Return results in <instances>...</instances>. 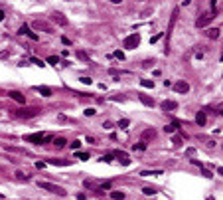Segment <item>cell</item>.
Here are the masks:
<instances>
[{"mask_svg": "<svg viewBox=\"0 0 223 200\" xmlns=\"http://www.w3.org/2000/svg\"><path fill=\"white\" fill-rule=\"evenodd\" d=\"M207 200H215V198H213V196H207Z\"/></svg>", "mask_w": 223, "mask_h": 200, "instance_id": "46", "label": "cell"}, {"mask_svg": "<svg viewBox=\"0 0 223 200\" xmlns=\"http://www.w3.org/2000/svg\"><path fill=\"white\" fill-rule=\"evenodd\" d=\"M156 137H158V131H156V129H152V127H148V129H144V131H142V135H140V141L146 145V143H152Z\"/></svg>", "mask_w": 223, "mask_h": 200, "instance_id": "4", "label": "cell"}, {"mask_svg": "<svg viewBox=\"0 0 223 200\" xmlns=\"http://www.w3.org/2000/svg\"><path fill=\"white\" fill-rule=\"evenodd\" d=\"M142 176H158V174H164L162 170H142Z\"/></svg>", "mask_w": 223, "mask_h": 200, "instance_id": "19", "label": "cell"}, {"mask_svg": "<svg viewBox=\"0 0 223 200\" xmlns=\"http://www.w3.org/2000/svg\"><path fill=\"white\" fill-rule=\"evenodd\" d=\"M32 64H36L38 67H44V66H46V64H44L42 60H38V58H32Z\"/></svg>", "mask_w": 223, "mask_h": 200, "instance_id": "34", "label": "cell"}, {"mask_svg": "<svg viewBox=\"0 0 223 200\" xmlns=\"http://www.w3.org/2000/svg\"><path fill=\"white\" fill-rule=\"evenodd\" d=\"M178 129H180V123H178V121H174V123H170V125H166V127H164L166 133H176Z\"/></svg>", "mask_w": 223, "mask_h": 200, "instance_id": "16", "label": "cell"}, {"mask_svg": "<svg viewBox=\"0 0 223 200\" xmlns=\"http://www.w3.org/2000/svg\"><path fill=\"white\" fill-rule=\"evenodd\" d=\"M101 160H105V162H111V160H113V155H105V157H103Z\"/></svg>", "mask_w": 223, "mask_h": 200, "instance_id": "39", "label": "cell"}, {"mask_svg": "<svg viewBox=\"0 0 223 200\" xmlns=\"http://www.w3.org/2000/svg\"><path fill=\"white\" fill-rule=\"evenodd\" d=\"M77 58L79 60H83V61H89V56H87L85 52H77Z\"/></svg>", "mask_w": 223, "mask_h": 200, "instance_id": "30", "label": "cell"}, {"mask_svg": "<svg viewBox=\"0 0 223 200\" xmlns=\"http://www.w3.org/2000/svg\"><path fill=\"white\" fill-rule=\"evenodd\" d=\"M69 147H71L73 151H79V149H81V141H79V139L71 141V143H69Z\"/></svg>", "mask_w": 223, "mask_h": 200, "instance_id": "24", "label": "cell"}, {"mask_svg": "<svg viewBox=\"0 0 223 200\" xmlns=\"http://www.w3.org/2000/svg\"><path fill=\"white\" fill-rule=\"evenodd\" d=\"M14 174H16V178H18V180H28V176H26L24 173H22V170H16Z\"/></svg>", "mask_w": 223, "mask_h": 200, "instance_id": "28", "label": "cell"}, {"mask_svg": "<svg viewBox=\"0 0 223 200\" xmlns=\"http://www.w3.org/2000/svg\"><path fill=\"white\" fill-rule=\"evenodd\" d=\"M132 149H134V151H144V149H146V145L142 143V141H140V143H136V145H134Z\"/></svg>", "mask_w": 223, "mask_h": 200, "instance_id": "29", "label": "cell"}, {"mask_svg": "<svg viewBox=\"0 0 223 200\" xmlns=\"http://www.w3.org/2000/svg\"><path fill=\"white\" fill-rule=\"evenodd\" d=\"M162 36H164V34H158V36H152V38H150V44H156V42L160 40Z\"/></svg>", "mask_w": 223, "mask_h": 200, "instance_id": "35", "label": "cell"}, {"mask_svg": "<svg viewBox=\"0 0 223 200\" xmlns=\"http://www.w3.org/2000/svg\"><path fill=\"white\" fill-rule=\"evenodd\" d=\"M0 200H2V194H0Z\"/></svg>", "mask_w": 223, "mask_h": 200, "instance_id": "47", "label": "cell"}, {"mask_svg": "<svg viewBox=\"0 0 223 200\" xmlns=\"http://www.w3.org/2000/svg\"><path fill=\"white\" fill-rule=\"evenodd\" d=\"M213 18H215V16H213L211 12H209V14H201V16L196 20V26H197V28H205L211 20H213Z\"/></svg>", "mask_w": 223, "mask_h": 200, "instance_id": "6", "label": "cell"}, {"mask_svg": "<svg viewBox=\"0 0 223 200\" xmlns=\"http://www.w3.org/2000/svg\"><path fill=\"white\" fill-rule=\"evenodd\" d=\"M174 91H178V93H188L190 91V83L186 79H178L174 83Z\"/></svg>", "mask_w": 223, "mask_h": 200, "instance_id": "7", "label": "cell"}, {"mask_svg": "<svg viewBox=\"0 0 223 200\" xmlns=\"http://www.w3.org/2000/svg\"><path fill=\"white\" fill-rule=\"evenodd\" d=\"M95 113H97V111H95V107H89V109H85V115H87V117H93Z\"/></svg>", "mask_w": 223, "mask_h": 200, "instance_id": "31", "label": "cell"}, {"mask_svg": "<svg viewBox=\"0 0 223 200\" xmlns=\"http://www.w3.org/2000/svg\"><path fill=\"white\" fill-rule=\"evenodd\" d=\"M140 85H142V87H148V89H152V87H154V81H152V79H140Z\"/></svg>", "mask_w": 223, "mask_h": 200, "instance_id": "22", "label": "cell"}, {"mask_svg": "<svg viewBox=\"0 0 223 200\" xmlns=\"http://www.w3.org/2000/svg\"><path fill=\"white\" fill-rule=\"evenodd\" d=\"M4 20V10H0V22Z\"/></svg>", "mask_w": 223, "mask_h": 200, "instance_id": "45", "label": "cell"}, {"mask_svg": "<svg viewBox=\"0 0 223 200\" xmlns=\"http://www.w3.org/2000/svg\"><path fill=\"white\" fill-rule=\"evenodd\" d=\"M221 60H223V53H221Z\"/></svg>", "mask_w": 223, "mask_h": 200, "instance_id": "48", "label": "cell"}, {"mask_svg": "<svg viewBox=\"0 0 223 200\" xmlns=\"http://www.w3.org/2000/svg\"><path fill=\"white\" fill-rule=\"evenodd\" d=\"M118 127L126 131V127H128V121H126V119H120V121H118Z\"/></svg>", "mask_w": 223, "mask_h": 200, "instance_id": "32", "label": "cell"}, {"mask_svg": "<svg viewBox=\"0 0 223 200\" xmlns=\"http://www.w3.org/2000/svg\"><path fill=\"white\" fill-rule=\"evenodd\" d=\"M36 91H38V93H42L44 97H49V95H52V89H49V87H46V85H38V87H36Z\"/></svg>", "mask_w": 223, "mask_h": 200, "instance_id": "15", "label": "cell"}, {"mask_svg": "<svg viewBox=\"0 0 223 200\" xmlns=\"http://www.w3.org/2000/svg\"><path fill=\"white\" fill-rule=\"evenodd\" d=\"M20 36H22V34H30V26H26V24H24V26H22V28H20Z\"/></svg>", "mask_w": 223, "mask_h": 200, "instance_id": "33", "label": "cell"}, {"mask_svg": "<svg viewBox=\"0 0 223 200\" xmlns=\"http://www.w3.org/2000/svg\"><path fill=\"white\" fill-rule=\"evenodd\" d=\"M61 42H63L65 46H69V44H71V40H69V38H61Z\"/></svg>", "mask_w": 223, "mask_h": 200, "instance_id": "41", "label": "cell"}, {"mask_svg": "<svg viewBox=\"0 0 223 200\" xmlns=\"http://www.w3.org/2000/svg\"><path fill=\"white\" fill-rule=\"evenodd\" d=\"M158 190L156 188H152V186H146V188H142V194H146V196H154Z\"/></svg>", "mask_w": 223, "mask_h": 200, "instance_id": "20", "label": "cell"}, {"mask_svg": "<svg viewBox=\"0 0 223 200\" xmlns=\"http://www.w3.org/2000/svg\"><path fill=\"white\" fill-rule=\"evenodd\" d=\"M138 99H140V103L146 105V107H154V105H156V101L152 99L150 95H138Z\"/></svg>", "mask_w": 223, "mask_h": 200, "instance_id": "12", "label": "cell"}, {"mask_svg": "<svg viewBox=\"0 0 223 200\" xmlns=\"http://www.w3.org/2000/svg\"><path fill=\"white\" fill-rule=\"evenodd\" d=\"M28 36H30V38H32V40H34V42L38 40V34H34V32H30V34H28Z\"/></svg>", "mask_w": 223, "mask_h": 200, "instance_id": "40", "label": "cell"}, {"mask_svg": "<svg viewBox=\"0 0 223 200\" xmlns=\"http://www.w3.org/2000/svg\"><path fill=\"white\" fill-rule=\"evenodd\" d=\"M8 95H10V97H12L14 101H18L20 105H24V103H26V97H24V95L20 93V91H10Z\"/></svg>", "mask_w": 223, "mask_h": 200, "instance_id": "13", "label": "cell"}, {"mask_svg": "<svg viewBox=\"0 0 223 200\" xmlns=\"http://www.w3.org/2000/svg\"><path fill=\"white\" fill-rule=\"evenodd\" d=\"M103 127H105V129H113L115 125H113V121H105V123H103Z\"/></svg>", "mask_w": 223, "mask_h": 200, "instance_id": "37", "label": "cell"}, {"mask_svg": "<svg viewBox=\"0 0 223 200\" xmlns=\"http://www.w3.org/2000/svg\"><path fill=\"white\" fill-rule=\"evenodd\" d=\"M107 188H111V180H105V182L101 184V190H107Z\"/></svg>", "mask_w": 223, "mask_h": 200, "instance_id": "36", "label": "cell"}, {"mask_svg": "<svg viewBox=\"0 0 223 200\" xmlns=\"http://www.w3.org/2000/svg\"><path fill=\"white\" fill-rule=\"evenodd\" d=\"M32 30H42V32H47V34H53V26L47 24L44 20H34L32 22Z\"/></svg>", "mask_w": 223, "mask_h": 200, "instance_id": "5", "label": "cell"}, {"mask_svg": "<svg viewBox=\"0 0 223 200\" xmlns=\"http://www.w3.org/2000/svg\"><path fill=\"white\" fill-rule=\"evenodd\" d=\"M85 198H87L85 194H77V200H85Z\"/></svg>", "mask_w": 223, "mask_h": 200, "instance_id": "43", "label": "cell"}, {"mask_svg": "<svg viewBox=\"0 0 223 200\" xmlns=\"http://www.w3.org/2000/svg\"><path fill=\"white\" fill-rule=\"evenodd\" d=\"M75 157H77L79 160H89V159H91V157H89V153H83V151H77V153H75Z\"/></svg>", "mask_w": 223, "mask_h": 200, "instance_id": "21", "label": "cell"}, {"mask_svg": "<svg viewBox=\"0 0 223 200\" xmlns=\"http://www.w3.org/2000/svg\"><path fill=\"white\" fill-rule=\"evenodd\" d=\"M81 83H85V85H91V77H81Z\"/></svg>", "mask_w": 223, "mask_h": 200, "instance_id": "38", "label": "cell"}, {"mask_svg": "<svg viewBox=\"0 0 223 200\" xmlns=\"http://www.w3.org/2000/svg\"><path fill=\"white\" fill-rule=\"evenodd\" d=\"M46 64H49V66H57V64H59V58H57V56H49Z\"/></svg>", "mask_w": 223, "mask_h": 200, "instance_id": "23", "label": "cell"}, {"mask_svg": "<svg viewBox=\"0 0 223 200\" xmlns=\"http://www.w3.org/2000/svg\"><path fill=\"white\" fill-rule=\"evenodd\" d=\"M38 186H39V188H44V190H47V192L57 194V196H65V194H67L63 188L59 186V184H53V182H47V180H39Z\"/></svg>", "mask_w": 223, "mask_h": 200, "instance_id": "1", "label": "cell"}, {"mask_svg": "<svg viewBox=\"0 0 223 200\" xmlns=\"http://www.w3.org/2000/svg\"><path fill=\"white\" fill-rule=\"evenodd\" d=\"M38 113H39V109H16V111H12V115L16 119H32Z\"/></svg>", "mask_w": 223, "mask_h": 200, "instance_id": "2", "label": "cell"}, {"mask_svg": "<svg viewBox=\"0 0 223 200\" xmlns=\"http://www.w3.org/2000/svg\"><path fill=\"white\" fill-rule=\"evenodd\" d=\"M201 174H204L205 178H213V174H211V170H209V168H205V167H201Z\"/></svg>", "mask_w": 223, "mask_h": 200, "instance_id": "27", "label": "cell"}, {"mask_svg": "<svg viewBox=\"0 0 223 200\" xmlns=\"http://www.w3.org/2000/svg\"><path fill=\"white\" fill-rule=\"evenodd\" d=\"M46 137H47L46 133H36V135H26L24 139L30 141V143H36V145H44V139Z\"/></svg>", "mask_w": 223, "mask_h": 200, "instance_id": "8", "label": "cell"}, {"mask_svg": "<svg viewBox=\"0 0 223 200\" xmlns=\"http://www.w3.org/2000/svg\"><path fill=\"white\" fill-rule=\"evenodd\" d=\"M170 143H172V145H174L176 149H180V147H182V139H180V137H172V141H170Z\"/></svg>", "mask_w": 223, "mask_h": 200, "instance_id": "25", "label": "cell"}, {"mask_svg": "<svg viewBox=\"0 0 223 200\" xmlns=\"http://www.w3.org/2000/svg\"><path fill=\"white\" fill-rule=\"evenodd\" d=\"M113 58H117V60H125V52H120V50H117V52H113Z\"/></svg>", "mask_w": 223, "mask_h": 200, "instance_id": "26", "label": "cell"}, {"mask_svg": "<svg viewBox=\"0 0 223 200\" xmlns=\"http://www.w3.org/2000/svg\"><path fill=\"white\" fill-rule=\"evenodd\" d=\"M217 113H223V101L219 103V105H217Z\"/></svg>", "mask_w": 223, "mask_h": 200, "instance_id": "42", "label": "cell"}, {"mask_svg": "<svg viewBox=\"0 0 223 200\" xmlns=\"http://www.w3.org/2000/svg\"><path fill=\"white\" fill-rule=\"evenodd\" d=\"M205 121H207V115H205V111L201 109V111H197L196 113V123L199 127H205Z\"/></svg>", "mask_w": 223, "mask_h": 200, "instance_id": "11", "label": "cell"}, {"mask_svg": "<svg viewBox=\"0 0 223 200\" xmlns=\"http://www.w3.org/2000/svg\"><path fill=\"white\" fill-rule=\"evenodd\" d=\"M49 18H52L55 24H59V26H67V18H65V16H63L61 12H53Z\"/></svg>", "mask_w": 223, "mask_h": 200, "instance_id": "10", "label": "cell"}, {"mask_svg": "<svg viewBox=\"0 0 223 200\" xmlns=\"http://www.w3.org/2000/svg\"><path fill=\"white\" fill-rule=\"evenodd\" d=\"M138 44H140V34L132 32L131 36H126L125 38V44H123V46H125L126 50H134V48H138Z\"/></svg>", "mask_w": 223, "mask_h": 200, "instance_id": "3", "label": "cell"}, {"mask_svg": "<svg viewBox=\"0 0 223 200\" xmlns=\"http://www.w3.org/2000/svg\"><path fill=\"white\" fill-rule=\"evenodd\" d=\"M217 174H221L223 176V167H217Z\"/></svg>", "mask_w": 223, "mask_h": 200, "instance_id": "44", "label": "cell"}, {"mask_svg": "<svg viewBox=\"0 0 223 200\" xmlns=\"http://www.w3.org/2000/svg\"><path fill=\"white\" fill-rule=\"evenodd\" d=\"M205 36H207L209 40H217V38H219V28H207V30H205Z\"/></svg>", "mask_w": 223, "mask_h": 200, "instance_id": "14", "label": "cell"}, {"mask_svg": "<svg viewBox=\"0 0 223 200\" xmlns=\"http://www.w3.org/2000/svg\"><path fill=\"white\" fill-rule=\"evenodd\" d=\"M160 109L162 111H174V109H178V103L174 99H164L160 103Z\"/></svg>", "mask_w": 223, "mask_h": 200, "instance_id": "9", "label": "cell"}, {"mask_svg": "<svg viewBox=\"0 0 223 200\" xmlns=\"http://www.w3.org/2000/svg\"><path fill=\"white\" fill-rule=\"evenodd\" d=\"M111 198L113 200H123V198H125V192H120V190H113V192H111Z\"/></svg>", "mask_w": 223, "mask_h": 200, "instance_id": "18", "label": "cell"}, {"mask_svg": "<svg viewBox=\"0 0 223 200\" xmlns=\"http://www.w3.org/2000/svg\"><path fill=\"white\" fill-rule=\"evenodd\" d=\"M53 145H55L57 149H63L67 145V141L63 139V137H55V139H53Z\"/></svg>", "mask_w": 223, "mask_h": 200, "instance_id": "17", "label": "cell"}]
</instances>
